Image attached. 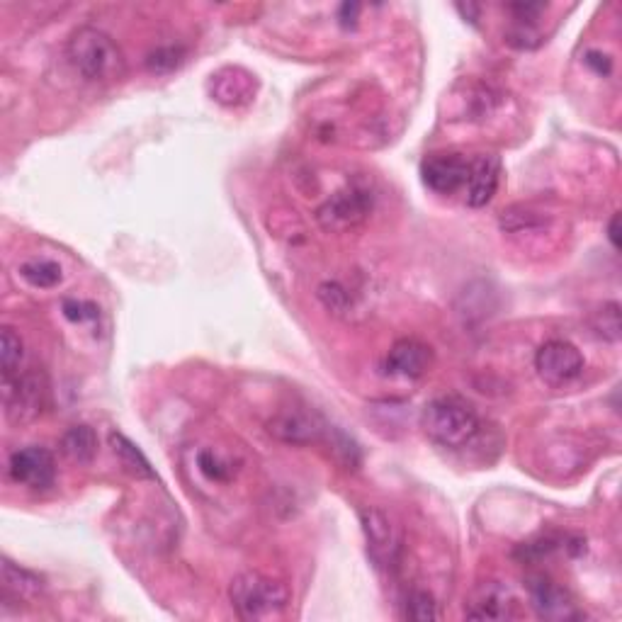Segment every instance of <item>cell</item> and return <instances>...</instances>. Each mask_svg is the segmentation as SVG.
I'll return each mask as SVG.
<instances>
[{"instance_id": "obj_11", "label": "cell", "mask_w": 622, "mask_h": 622, "mask_svg": "<svg viewBox=\"0 0 622 622\" xmlns=\"http://www.w3.org/2000/svg\"><path fill=\"white\" fill-rule=\"evenodd\" d=\"M423 183L438 195H452L465 188L469 175V161L460 154H433L421 166Z\"/></svg>"}, {"instance_id": "obj_29", "label": "cell", "mask_w": 622, "mask_h": 622, "mask_svg": "<svg viewBox=\"0 0 622 622\" xmlns=\"http://www.w3.org/2000/svg\"><path fill=\"white\" fill-rule=\"evenodd\" d=\"M584 61H586L588 69L596 71L598 76H608V73L613 71V59H610V56L603 54V52H586Z\"/></svg>"}, {"instance_id": "obj_2", "label": "cell", "mask_w": 622, "mask_h": 622, "mask_svg": "<svg viewBox=\"0 0 622 622\" xmlns=\"http://www.w3.org/2000/svg\"><path fill=\"white\" fill-rule=\"evenodd\" d=\"M421 428L440 448H465L479 433V416L460 397H440L428 401L421 411Z\"/></svg>"}, {"instance_id": "obj_8", "label": "cell", "mask_w": 622, "mask_h": 622, "mask_svg": "<svg viewBox=\"0 0 622 622\" xmlns=\"http://www.w3.org/2000/svg\"><path fill=\"white\" fill-rule=\"evenodd\" d=\"M530 605L542 620H579L584 618L571 596L562 586L554 584L550 576L535 574L528 579Z\"/></svg>"}, {"instance_id": "obj_12", "label": "cell", "mask_w": 622, "mask_h": 622, "mask_svg": "<svg viewBox=\"0 0 622 622\" xmlns=\"http://www.w3.org/2000/svg\"><path fill=\"white\" fill-rule=\"evenodd\" d=\"M501 180V161L496 156H477L469 161V175L465 183V200L469 207L479 209L494 200Z\"/></svg>"}, {"instance_id": "obj_15", "label": "cell", "mask_w": 622, "mask_h": 622, "mask_svg": "<svg viewBox=\"0 0 622 622\" xmlns=\"http://www.w3.org/2000/svg\"><path fill=\"white\" fill-rule=\"evenodd\" d=\"M212 95L222 105H243L256 93V81L243 69H224L212 76Z\"/></svg>"}, {"instance_id": "obj_13", "label": "cell", "mask_w": 622, "mask_h": 622, "mask_svg": "<svg viewBox=\"0 0 622 622\" xmlns=\"http://www.w3.org/2000/svg\"><path fill=\"white\" fill-rule=\"evenodd\" d=\"M433 365V348L418 338H399L387 355V367L392 375L418 380Z\"/></svg>"}, {"instance_id": "obj_23", "label": "cell", "mask_w": 622, "mask_h": 622, "mask_svg": "<svg viewBox=\"0 0 622 622\" xmlns=\"http://www.w3.org/2000/svg\"><path fill=\"white\" fill-rule=\"evenodd\" d=\"M593 329L598 331V336H603L605 341H620V307L615 302L603 304L596 311V321H593Z\"/></svg>"}, {"instance_id": "obj_16", "label": "cell", "mask_w": 622, "mask_h": 622, "mask_svg": "<svg viewBox=\"0 0 622 622\" xmlns=\"http://www.w3.org/2000/svg\"><path fill=\"white\" fill-rule=\"evenodd\" d=\"M61 450L76 465H90L98 455V435L90 426H73L61 438Z\"/></svg>"}, {"instance_id": "obj_19", "label": "cell", "mask_w": 622, "mask_h": 622, "mask_svg": "<svg viewBox=\"0 0 622 622\" xmlns=\"http://www.w3.org/2000/svg\"><path fill=\"white\" fill-rule=\"evenodd\" d=\"M20 275L25 277L30 285L49 290V287H56L61 282V265L47 258L27 260V263L20 265Z\"/></svg>"}, {"instance_id": "obj_20", "label": "cell", "mask_w": 622, "mask_h": 622, "mask_svg": "<svg viewBox=\"0 0 622 622\" xmlns=\"http://www.w3.org/2000/svg\"><path fill=\"white\" fill-rule=\"evenodd\" d=\"M22 360V338L13 329L5 326L0 333V363H3V377H15Z\"/></svg>"}, {"instance_id": "obj_1", "label": "cell", "mask_w": 622, "mask_h": 622, "mask_svg": "<svg viewBox=\"0 0 622 622\" xmlns=\"http://www.w3.org/2000/svg\"><path fill=\"white\" fill-rule=\"evenodd\" d=\"M69 59L73 69L86 81L107 83L124 76V54L110 35L98 27H78L69 39Z\"/></svg>"}, {"instance_id": "obj_7", "label": "cell", "mask_w": 622, "mask_h": 622, "mask_svg": "<svg viewBox=\"0 0 622 622\" xmlns=\"http://www.w3.org/2000/svg\"><path fill=\"white\" fill-rule=\"evenodd\" d=\"M535 370L550 387H564L584 372V355L567 341H547L537 350Z\"/></svg>"}, {"instance_id": "obj_5", "label": "cell", "mask_w": 622, "mask_h": 622, "mask_svg": "<svg viewBox=\"0 0 622 622\" xmlns=\"http://www.w3.org/2000/svg\"><path fill=\"white\" fill-rule=\"evenodd\" d=\"M372 212V195L363 188H346L331 195L316 212V222L329 234H346L367 219Z\"/></svg>"}, {"instance_id": "obj_4", "label": "cell", "mask_w": 622, "mask_h": 622, "mask_svg": "<svg viewBox=\"0 0 622 622\" xmlns=\"http://www.w3.org/2000/svg\"><path fill=\"white\" fill-rule=\"evenodd\" d=\"M5 414L13 423H30L42 414L49 397L47 375L39 370L18 377H3Z\"/></svg>"}, {"instance_id": "obj_28", "label": "cell", "mask_w": 622, "mask_h": 622, "mask_svg": "<svg viewBox=\"0 0 622 622\" xmlns=\"http://www.w3.org/2000/svg\"><path fill=\"white\" fill-rule=\"evenodd\" d=\"M511 13H513V20L516 22H528V25H535L537 18L545 13V5L542 3H513Z\"/></svg>"}, {"instance_id": "obj_10", "label": "cell", "mask_w": 622, "mask_h": 622, "mask_svg": "<svg viewBox=\"0 0 622 622\" xmlns=\"http://www.w3.org/2000/svg\"><path fill=\"white\" fill-rule=\"evenodd\" d=\"M270 435L290 445H309L324 438L326 423L304 409H285L268 423Z\"/></svg>"}, {"instance_id": "obj_18", "label": "cell", "mask_w": 622, "mask_h": 622, "mask_svg": "<svg viewBox=\"0 0 622 622\" xmlns=\"http://www.w3.org/2000/svg\"><path fill=\"white\" fill-rule=\"evenodd\" d=\"M3 586L8 596H15L18 601H22V598L37 596L44 584L37 574L18 567L10 559H3Z\"/></svg>"}, {"instance_id": "obj_25", "label": "cell", "mask_w": 622, "mask_h": 622, "mask_svg": "<svg viewBox=\"0 0 622 622\" xmlns=\"http://www.w3.org/2000/svg\"><path fill=\"white\" fill-rule=\"evenodd\" d=\"M61 311H64L66 319L73 321V324H88V321L100 319L98 304L86 302V299H64Z\"/></svg>"}, {"instance_id": "obj_22", "label": "cell", "mask_w": 622, "mask_h": 622, "mask_svg": "<svg viewBox=\"0 0 622 622\" xmlns=\"http://www.w3.org/2000/svg\"><path fill=\"white\" fill-rule=\"evenodd\" d=\"M185 61V49L180 47H161L146 56V69L151 73H171L180 69Z\"/></svg>"}, {"instance_id": "obj_27", "label": "cell", "mask_w": 622, "mask_h": 622, "mask_svg": "<svg viewBox=\"0 0 622 622\" xmlns=\"http://www.w3.org/2000/svg\"><path fill=\"white\" fill-rule=\"evenodd\" d=\"M319 297H321V302H324L326 307L333 309V311H343L348 304L346 290H343L341 285H336V282H326V285H321Z\"/></svg>"}, {"instance_id": "obj_17", "label": "cell", "mask_w": 622, "mask_h": 622, "mask_svg": "<svg viewBox=\"0 0 622 622\" xmlns=\"http://www.w3.org/2000/svg\"><path fill=\"white\" fill-rule=\"evenodd\" d=\"M110 443H112V450H115L117 460H120V465L124 467V472H129L137 479H156V472H154V467H151V462L146 460L144 452H141L132 440L124 438L122 433H112Z\"/></svg>"}, {"instance_id": "obj_6", "label": "cell", "mask_w": 622, "mask_h": 622, "mask_svg": "<svg viewBox=\"0 0 622 622\" xmlns=\"http://www.w3.org/2000/svg\"><path fill=\"white\" fill-rule=\"evenodd\" d=\"M360 523H363L367 552H370L372 562L387 571L397 569L401 554V535L392 516L384 513L382 508H363L360 511Z\"/></svg>"}, {"instance_id": "obj_24", "label": "cell", "mask_w": 622, "mask_h": 622, "mask_svg": "<svg viewBox=\"0 0 622 622\" xmlns=\"http://www.w3.org/2000/svg\"><path fill=\"white\" fill-rule=\"evenodd\" d=\"M506 44L516 49H535L542 44V35L535 30V25L528 22H513L506 30Z\"/></svg>"}, {"instance_id": "obj_26", "label": "cell", "mask_w": 622, "mask_h": 622, "mask_svg": "<svg viewBox=\"0 0 622 622\" xmlns=\"http://www.w3.org/2000/svg\"><path fill=\"white\" fill-rule=\"evenodd\" d=\"M200 469L207 474L209 479H214V482H224V479H229V474H231V467L224 465V462L219 460L214 452H202Z\"/></svg>"}, {"instance_id": "obj_3", "label": "cell", "mask_w": 622, "mask_h": 622, "mask_svg": "<svg viewBox=\"0 0 622 622\" xmlns=\"http://www.w3.org/2000/svg\"><path fill=\"white\" fill-rule=\"evenodd\" d=\"M229 598L241 620L277 618L290 605L287 586L270 579V576L258 574V571H246V574L236 576L229 586Z\"/></svg>"}, {"instance_id": "obj_9", "label": "cell", "mask_w": 622, "mask_h": 622, "mask_svg": "<svg viewBox=\"0 0 622 622\" xmlns=\"http://www.w3.org/2000/svg\"><path fill=\"white\" fill-rule=\"evenodd\" d=\"M8 469L15 482L37 491L49 489L56 479L54 455L47 448H39V445H30V448L13 452Z\"/></svg>"}, {"instance_id": "obj_30", "label": "cell", "mask_w": 622, "mask_h": 622, "mask_svg": "<svg viewBox=\"0 0 622 622\" xmlns=\"http://www.w3.org/2000/svg\"><path fill=\"white\" fill-rule=\"evenodd\" d=\"M608 239L613 243V248H620V214H613V219H610Z\"/></svg>"}, {"instance_id": "obj_21", "label": "cell", "mask_w": 622, "mask_h": 622, "mask_svg": "<svg viewBox=\"0 0 622 622\" xmlns=\"http://www.w3.org/2000/svg\"><path fill=\"white\" fill-rule=\"evenodd\" d=\"M404 615L416 622L435 620L438 618V603H435V598L428 591H411L409 596H406Z\"/></svg>"}, {"instance_id": "obj_14", "label": "cell", "mask_w": 622, "mask_h": 622, "mask_svg": "<svg viewBox=\"0 0 622 622\" xmlns=\"http://www.w3.org/2000/svg\"><path fill=\"white\" fill-rule=\"evenodd\" d=\"M516 615V598L499 584H484L467 605V618L472 620H508Z\"/></svg>"}]
</instances>
